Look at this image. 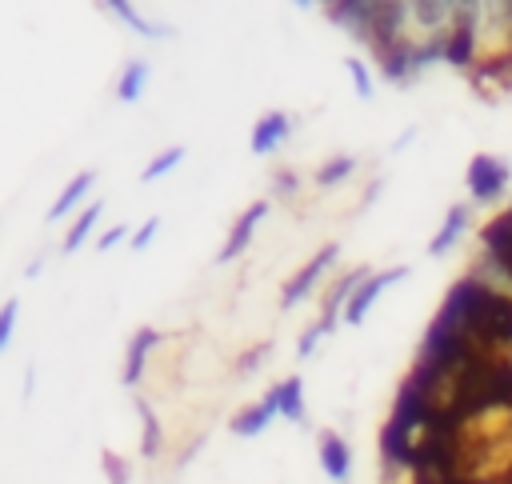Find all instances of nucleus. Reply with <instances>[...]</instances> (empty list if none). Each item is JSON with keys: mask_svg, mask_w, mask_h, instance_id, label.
Instances as JSON below:
<instances>
[{"mask_svg": "<svg viewBox=\"0 0 512 484\" xmlns=\"http://www.w3.org/2000/svg\"><path fill=\"white\" fill-rule=\"evenodd\" d=\"M160 344V332H152V328H140L136 336H132V344H128V360H124V384H136L140 380V372H144V360H148V352Z\"/></svg>", "mask_w": 512, "mask_h": 484, "instance_id": "obj_8", "label": "nucleus"}, {"mask_svg": "<svg viewBox=\"0 0 512 484\" xmlns=\"http://www.w3.org/2000/svg\"><path fill=\"white\" fill-rule=\"evenodd\" d=\"M268 216V204H252V208H244V216L232 224V236H228V244L216 252V260L224 264V260H236L248 244H252V232H256V224Z\"/></svg>", "mask_w": 512, "mask_h": 484, "instance_id": "obj_5", "label": "nucleus"}, {"mask_svg": "<svg viewBox=\"0 0 512 484\" xmlns=\"http://www.w3.org/2000/svg\"><path fill=\"white\" fill-rule=\"evenodd\" d=\"M336 256H340V244H324V248H320V252H316V256H312V260L284 284V308L300 304V300L316 288V280H324V272H328V264H332Z\"/></svg>", "mask_w": 512, "mask_h": 484, "instance_id": "obj_3", "label": "nucleus"}, {"mask_svg": "<svg viewBox=\"0 0 512 484\" xmlns=\"http://www.w3.org/2000/svg\"><path fill=\"white\" fill-rule=\"evenodd\" d=\"M16 312H20V300H8V304H4V312H0V348H8V344H12Z\"/></svg>", "mask_w": 512, "mask_h": 484, "instance_id": "obj_20", "label": "nucleus"}, {"mask_svg": "<svg viewBox=\"0 0 512 484\" xmlns=\"http://www.w3.org/2000/svg\"><path fill=\"white\" fill-rule=\"evenodd\" d=\"M104 472H108L112 484H128V468H124V460L112 456V452H104Z\"/></svg>", "mask_w": 512, "mask_h": 484, "instance_id": "obj_22", "label": "nucleus"}, {"mask_svg": "<svg viewBox=\"0 0 512 484\" xmlns=\"http://www.w3.org/2000/svg\"><path fill=\"white\" fill-rule=\"evenodd\" d=\"M276 192H280V196H288V192H296V172H288V168H280V172H276Z\"/></svg>", "mask_w": 512, "mask_h": 484, "instance_id": "obj_25", "label": "nucleus"}, {"mask_svg": "<svg viewBox=\"0 0 512 484\" xmlns=\"http://www.w3.org/2000/svg\"><path fill=\"white\" fill-rule=\"evenodd\" d=\"M92 180H96V172H80V176H72V184H68V188L56 196V204L48 208V220H60L64 212H72V204H80V200L88 196Z\"/></svg>", "mask_w": 512, "mask_h": 484, "instance_id": "obj_12", "label": "nucleus"}, {"mask_svg": "<svg viewBox=\"0 0 512 484\" xmlns=\"http://www.w3.org/2000/svg\"><path fill=\"white\" fill-rule=\"evenodd\" d=\"M404 272L408 268H388V272H376V276H364L360 280V288L348 296V304H344V320L348 324H360L364 316H368V308H372V300L388 288V284H396V280H404Z\"/></svg>", "mask_w": 512, "mask_h": 484, "instance_id": "obj_4", "label": "nucleus"}, {"mask_svg": "<svg viewBox=\"0 0 512 484\" xmlns=\"http://www.w3.org/2000/svg\"><path fill=\"white\" fill-rule=\"evenodd\" d=\"M124 232H128L124 224H116V228H108V232H104V236L96 240V248H100V252H108V248H116V244L124 240Z\"/></svg>", "mask_w": 512, "mask_h": 484, "instance_id": "obj_24", "label": "nucleus"}, {"mask_svg": "<svg viewBox=\"0 0 512 484\" xmlns=\"http://www.w3.org/2000/svg\"><path fill=\"white\" fill-rule=\"evenodd\" d=\"M292 132V120H288V112H268L264 120H256V128H252V152H272L284 136Z\"/></svg>", "mask_w": 512, "mask_h": 484, "instance_id": "obj_7", "label": "nucleus"}, {"mask_svg": "<svg viewBox=\"0 0 512 484\" xmlns=\"http://www.w3.org/2000/svg\"><path fill=\"white\" fill-rule=\"evenodd\" d=\"M100 212H104V204L96 200V204H88L76 220H72V228H68V236H64V252H76L84 240H88V232L96 228V220H100Z\"/></svg>", "mask_w": 512, "mask_h": 484, "instance_id": "obj_14", "label": "nucleus"}, {"mask_svg": "<svg viewBox=\"0 0 512 484\" xmlns=\"http://www.w3.org/2000/svg\"><path fill=\"white\" fill-rule=\"evenodd\" d=\"M464 228H468V208H464V204H452V208H448V216H444V224H440V232L432 236L428 252H432V256H444V252L460 240V232H464Z\"/></svg>", "mask_w": 512, "mask_h": 484, "instance_id": "obj_10", "label": "nucleus"}, {"mask_svg": "<svg viewBox=\"0 0 512 484\" xmlns=\"http://www.w3.org/2000/svg\"><path fill=\"white\" fill-rule=\"evenodd\" d=\"M272 416H280V400H276V388H272L264 400H256L252 408H244V412L232 420V432H236V436H256V432H264V428L272 424Z\"/></svg>", "mask_w": 512, "mask_h": 484, "instance_id": "obj_6", "label": "nucleus"}, {"mask_svg": "<svg viewBox=\"0 0 512 484\" xmlns=\"http://www.w3.org/2000/svg\"><path fill=\"white\" fill-rule=\"evenodd\" d=\"M508 176L512 172H508V164L500 156H488V152L472 156V164H468V192H472V200H480V204L500 200L504 188H508Z\"/></svg>", "mask_w": 512, "mask_h": 484, "instance_id": "obj_2", "label": "nucleus"}, {"mask_svg": "<svg viewBox=\"0 0 512 484\" xmlns=\"http://www.w3.org/2000/svg\"><path fill=\"white\" fill-rule=\"evenodd\" d=\"M320 464H324V472H328L332 480H344V476H348L352 452H348V444H344L336 432H324V436H320Z\"/></svg>", "mask_w": 512, "mask_h": 484, "instance_id": "obj_9", "label": "nucleus"}, {"mask_svg": "<svg viewBox=\"0 0 512 484\" xmlns=\"http://www.w3.org/2000/svg\"><path fill=\"white\" fill-rule=\"evenodd\" d=\"M344 64H348V72H352V84H356V96H360V100H372V76H368V68H364V60H360V56H348Z\"/></svg>", "mask_w": 512, "mask_h": 484, "instance_id": "obj_19", "label": "nucleus"}, {"mask_svg": "<svg viewBox=\"0 0 512 484\" xmlns=\"http://www.w3.org/2000/svg\"><path fill=\"white\" fill-rule=\"evenodd\" d=\"M112 12H116L124 24H132L140 36H172V28H164V24H148L144 16H136V8H132V4H120V0H116V4H112Z\"/></svg>", "mask_w": 512, "mask_h": 484, "instance_id": "obj_15", "label": "nucleus"}, {"mask_svg": "<svg viewBox=\"0 0 512 484\" xmlns=\"http://www.w3.org/2000/svg\"><path fill=\"white\" fill-rule=\"evenodd\" d=\"M352 172H356V160H352V156H332V160L316 172V184H320V188H332V184H340V180L352 176Z\"/></svg>", "mask_w": 512, "mask_h": 484, "instance_id": "obj_17", "label": "nucleus"}, {"mask_svg": "<svg viewBox=\"0 0 512 484\" xmlns=\"http://www.w3.org/2000/svg\"><path fill=\"white\" fill-rule=\"evenodd\" d=\"M136 412L144 420V456H156L160 452V424H156V412L148 408V400H136Z\"/></svg>", "mask_w": 512, "mask_h": 484, "instance_id": "obj_18", "label": "nucleus"}, {"mask_svg": "<svg viewBox=\"0 0 512 484\" xmlns=\"http://www.w3.org/2000/svg\"><path fill=\"white\" fill-rule=\"evenodd\" d=\"M276 400H280V416H288L292 424H304V384H300V376H288L284 384H276Z\"/></svg>", "mask_w": 512, "mask_h": 484, "instance_id": "obj_11", "label": "nucleus"}, {"mask_svg": "<svg viewBox=\"0 0 512 484\" xmlns=\"http://www.w3.org/2000/svg\"><path fill=\"white\" fill-rule=\"evenodd\" d=\"M156 232H160V216H148V220L132 232V248H136V252H144V248L152 244V236H156Z\"/></svg>", "mask_w": 512, "mask_h": 484, "instance_id": "obj_21", "label": "nucleus"}, {"mask_svg": "<svg viewBox=\"0 0 512 484\" xmlns=\"http://www.w3.org/2000/svg\"><path fill=\"white\" fill-rule=\"evenodd\" d=\"M320 336H328V328H324V324H312V328L304 332V340H300V356H312V348H316Z\"/></svg>", "mask_w": 512, "mask_h": 484, "instance_id": "obj_23", "label": "nucleus"}, {"mask_svg": "<svg viewBox=\"0 0 512 484\" xmlns=\"http://www.w3.org/2000/svg\"><path fill=\"white\" fill-rule=\"evenodd\" d=\"M144 80H148V60H132V64L124 68L120 84H116V96H120L124 104H136L140 92H144Z\"/></svg>", "mask_w": 512, "mask_h": 484, "instance_id": "obj_13", "label": "nucleus"}, {"mask_svg": "<svg viewBox=\"0 0 512 484\" xmlns=\"http://www.w3.org/2000/svg\"><path fill=\"white\" fill-rule=\"evenodd\" d=\"M180 160H184V148H180V144H172L168 152H160V156H152V160H148V168H144V176H140V180H144V184H152V180H160L164 172H172Z\"/></svg>", "mask_w": 512, "mask_h": 484, "instance_id": "obj_16", "label": "nucleus"}, {"mask_svg": "<svg viewBox=\"0 0 512 484\" xmlns=\"http://www.w3.org/2000/svg\"><path fill=\"white\" fill-rule=\"evenodd\" d=\"M480 244H484V268L500 272V280L512 284V208H504L496 220L484 224Z\"/></svg>", "mask_w": 512, "mask_h": 484, "instance_id": "obj_1", "label": "nucleus"}]
</instances>
